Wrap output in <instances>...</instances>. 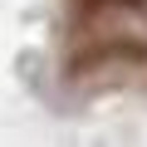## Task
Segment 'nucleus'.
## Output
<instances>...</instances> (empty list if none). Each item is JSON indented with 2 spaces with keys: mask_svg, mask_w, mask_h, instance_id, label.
Returning a JSON list of instances; mask_svg holds the SVG:
<instances>
[{
  "mask_svg": "<svg viewBox=\"0 0 147 147\" xmlns=\"http://www.w3.org/2000/svg\"><path fill=\"white\" fill-rule=\"evenodd\" d=\"M108 5H137V0H79V10H108Z\"/></svg>",
  "mask_w": 147,
  "mask_h": 147,
  "instance_id": "1",
  "label": "nucleus"
}]
</instances>
